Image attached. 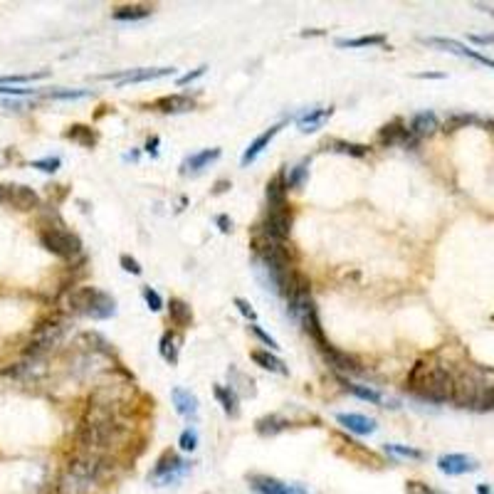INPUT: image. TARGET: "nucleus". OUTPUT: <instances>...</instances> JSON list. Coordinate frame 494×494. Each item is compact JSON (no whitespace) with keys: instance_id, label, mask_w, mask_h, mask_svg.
Listing matches in <instances>:
<instances>
[{"instance_id":"nucleus-2","label":"nucleus","mask_w":494,"mask_h":494,"mask_svg":"<svg viewBox=\"0 0 494 494\" xmlns=\"http://www.w3.org/2000/svg\"><path fill=\"white\" fill-rule=\"evenodd\" d=\"M67 312L87 319H109L116 314V302L111 294L96 287H72L65 302Z\"/></svg>"},{"instance_id":"nucleus-33","label":"nucleus","mask_w":494,"mask_h":494,"mask_svg":"<svg viewBox=\"0 0 494 494\" xmlns=\"http://www.w3.org/2000/svg\"><path fill=\"white\" fill-rule=\"evenodd\" d=\"M346 391H348V393H353V395H356V398L366 400V403H374V405L384 403V395H381V391H376V388H368V386L346 384Z\"/></svg>"},{"instance_id":"nucleus-48","label":"nucleus","mask_w":494,"mask_h":494,"mask_svg":"<svg viewBox=\"0 0 494 494\" xmlns=\"http://www.w3.org/2000/svg\"><path fill=\"white\" fill-rule=\"evenodd\" d=\"M215 222H217V225H220V230H222V232H230V230H232V220H230V217H227V215H217V217H215Z\"/></svg>"},{"instance_id":"nucleus-13","label":"nucleus","mask_w":494,"mask_h":494,"mask_svg":"<svg viewBox=\"0 0 494 494\" xmlns=\"http://www.w3.org/2000/svg\"><path fill=\"white\" fill-rule=\"evenodd\" d=\"M336 423L343 425L348 433H356V435H371L379 428L374 418H368V415H361V413H338Z\"/></svg>"},{"instance_id":"nucleus-32","label":"nucleus","mask_w":494,"mask_h":494,"mask_svg":"<svg viewBox=\"0 0 494 494\" xmlns=\"http://www.w3.org/2000/svg\"><path fill=\"white\" fill-rule=\"evenodd\" d=\"M386 42V35H361V37H348V40H336L338 47H379Z\"/></svg>"},{"instance_id":"nucleus-9","label":"nucleus","mask_w":494,"mask_h":494,"mask_svg":"<svg viewBox=\"0 0 494 494\" xmlns=\"http://www.w3.org/2000/svg\"><path fill=\"white\" fill-rule=\"evenodd\" d=\"M379 144L384 146H405V148H415L420 144V139H415L410 134L408 127H403L400 121H391L379 132Z\"/></svg>"},{"instance_id":"nucleus-8","label":"nucleus","mask_w":494,"mask_h":494,"mask_svg":"<svg viewBox=\"0 0 494 494\" xmlns=\"http://www.w3.org/2000/svg\"><path fill=\"white\" fill-rule=\"evenodd\" d=\"M173 67H144V70H129V72H111V75H101V80H116V87H129V84H139V82H151V80H161V77H171Z\"/></svg>"},{"instance_id":"nucleus-31","label":"nucleus","mask_w":494,"mask_h":494,"mask_svg":"<svg viewBox=\"0 0 494 494\" xmlns=\"http://www.w3.org/2000/svg\"><path fill=\"white\" fill-rule=\"evenodd\" d=\"M65 137L84 148H91L96 144V134L91 132V127H84V124H75V127H70V132H67Z\"/></svg>"},{"instance_id":"nucleus-47","label":"nucleus","mask_w":494,"mask_h":494,"mask_svg":"<svg viewBox=\"0 0 494 494\" xmlns=\"http://www.w3.org/2000/svg\"><path fill=\"white\" fill-rule=\"evenodd\" d=\"M205 70H208V67H205V65H201V67H198V70H193V72H188V75H183L181 80H178V84H181V87L191 84V82H196L198 77H203V75H205Z\"/></svg>"},{"instance_id":"nucleus-1","label":"nucleus","mask_w":494,"mask_h":494,"mask_svg":"<svg viewBox=\"0 0 494 494\" xmlns=\"http://www.w3.org/2000/svg\"><path fill=\"white\" fill-rule=\"evenodd\" d=\"M457 379L440 363L418 361L408 374V391L430 403H450L455 398Z\"/></svg>"},{"instance_id":"nucleus-12","label":"nucleus","mask_w":494,"mask_h":494,"mask_svg":"<svg viewBox=\"0 0 494 494\" xmlns=\"http://www.w3.org/2000/svg\"><path fill=\"white\" fill-rule=\"evenodd\" d=\"M297 322L302 324V329L309 334V338H312L314 343H317L319 348L327 346V336H324V329H322V322H319V312H317V304H309L307 309H302L297 317Z\"/></svg>"},{"instance_id":"nucleus-53","label":"nucleus","mask_w":494,"mask_h":494,"mask_svg":"<svg viewBox=\"0 0 494 494\" xmlns=\"http://www.w3.org/2000/svg\"><path fill=\"white\" fill-rule=\"evenodd\" d=\"M227 186H230V183H227V181H217V183H215V193H222Z\"/></svg>"},{"instance_id":"nucleus-6","label":"nucleus","mask_w":494,"mask_h":494,"mask_svg":"<svg viewBox=\"0 0 494 494\" xmlns=\"http://www.w3.org/2000/svg\"><path fill=\"white\" fill-rule=\"evenodd\" d=\"M292 208L289 205H267V213H265V222H262V232L279 242H287L289 235H292Z\"/></svg>"},{"instance_id":"nucleus-46","label":"nucleus","mask_w":494,"mask_h":494,"mask_svg":"<svg viewBox=\"0 0 494 494\" xmlns=\"http://www.w3.org/2000/svg\"><path fill=\"white\" fill-rule=\"evenodd\" d=\"M250 331H253V334H255V336H258V338H260V341H262V343H267V346H270V348H279V343H277V341H274V338H272V336H270V334H267V331H265V329H262V327H258V324H250Z\"/></svg>"},{"instance_id":"nucleus-19","label":"nucleus","mask_w":494,"mask_h":494,"mask_svg":"<svg viewBox=\"0 0 494 494\" xmlns=\"http://www.w3.org/2000/svg\"><path fill=\"white\" fill-rule=\"evenodd\" d=\"M173 405L176 410L188 420H196L198 418V398L191 393L188 388H173Z\"/></svg>"},{"instance_id":"nucleus-41","label":"nucleus","mask_w":494,"mask_h":494,"mask_svg":"<svg viewBox=\"0 0 494 494\" xmlns=\"http://www.w3.org/2000/svg\"><path fill=\"white\" fill-rule=\"evenodd\" d=\"M60 158L57 156H47V158H40V161H32V168H37V171L42 173H55L57 168H60Z\"/></svg>"},{"instance_id":"nucleus-20","label":"nucleus","mask_w":494,"mask_h":494,"mask_svg":"<svg viewBox=\"0 0 494 494\" xmlns=\"http://www.w3.org/2000/svg\"><path fill=\"white\" fill-rule=\"evenodd\" d=\"M289 425H292V423H289L287 418L272 413V415H262V418L255 423V430H258V435H262V438H274V435L284 433Z\"/></svg>"},{"instance_id":"nucleus-26","label":"nucleus","mask_w":494,"mask_h":494,"mask_svg":"<svg viewBox=\"0 0 494 494\" xmlns=\"http://www.w3.org/2000/svg\"><path fill=\"white\" fill-rule=\"evenodd\" d=\"M327 151L334 153H343V156H353V158H363L368 153L366 144H353V141H343V139H331V141L324 144Z\"/></svg>"},{"instance_id":"nucleus-24","label":"nucleus","mask_w":494,"mask_h":494,"mask_svg":"<svg viewBox=\"0 0 494 494\" xmlns=\"http://www.w3.org/2000/svg\"><path fill=\"white\" fill-rule=\"evenodd\" d=\"M410 134H413L415 139H423V137H430V134L438 129V116L433 114V111H420V114H415L413 119H410Z\"/></svg>"},{"instance_id":"nucleus-29","label":"nucleus","mask_w":494,"mask_h":494,"mask_svg":"<svg viewBox=\"0 0 494 494\" xmlns=\"http://www.w3.org/2000/svg\"><path fill=\"white\" fill-rule=\"evenodd\" d=\"M151 15V8L148 6H121L114 11V20L119 23H134V20H144V18Z\"/></svg>"},{"instance_id":"nucleus-52","label":"nucleus","mask_w":494,"mask_h":494,"mask_svg":"<svg viewBox=\"0 0 494 494\" xmlns=\"http://www.w3.org/2000/svg\"><path fill=\"white\" fill-rule=\"evenodd\" d=\"M0 203H8V186H0Z\"/></svg>"},{"instance_id":"nucleus-7","label":"nucleus","mask_w":494,"mask_h":494,"mask_svg":"<svg viewBox=\"0 0 494 494\" xmlns=\"http://www.w3.org/2000/svg\"><path fill=\"white\" fill-rule=\"evenodd\" d=\"M247 482H250L255 494H309L302 484L282 482V479L270 477V474H250Z\"/></svg>"},{"instance_id":"nucleus-18","label":"nucleus","mask_w":494,"mask_h":494,"mask_svg":"<svg viewBox=\"0 0 494 494\" xmlns=\"http://www.w3.org/2000/svg\"><path fill=\"white\" fill-rule=\"evenodd\" d=\"M168 319H171L173 327L178 329H188L193 324V309L188 302L178 297H171L168 299Z\"/></svg>"},{"instance_id":"nucleus-5","label":"nucleus","mask_w":494,"mask_h":494,"mask_svg":"<svg viewBox=\"0 0 494 494\" xmlns=\"http://www.w3.org/2000/svg\"><path fill=\"white\" fill-rule=\"evenodd\" d=\"M188 472H191V464L178 457L176 452L166 450V452L156 460V467L148 472V482H153L156 487H166V484H176L178 479H183Z\"/></svg>"},{"instance_id":"nucleus-38","label":"nucleus","mask_w":494,"mask_h":494,"mask_svg":"<svg viewBox=\"0 0 494 494\" xmlns=\"http://www.w3.org/2000/svg\"><path fill=\"white\" fill-rule=\"evenodd\" d=\"M89 94H91L89 89H52L45 96L47 99H84Z\"/></svg>"},{"instance_id":"nucleus-34","label":"nucleus","mask_w":494,"mask_h":494,"mask_svg":"<svg viewBox=\"0 0 494 494\" xmlns=\"http://www.w3.org/2000/svg\"><path fill=\"white\" fill-rule=\"evenodd\" d=\"M309 163L307 161H302V163H297V166H292L289 168V176H287V188H294V191H299V188L304 186V181H307V176H309Z\"/></svg>"},{"instance_id":"nucleus-28","label":"nucleus","mask_w":494,"mask_h":494,"mask_svg":"<svg viewBox=\"0 0 494 494\" xmlns=\"http://www.w3.org/2000/svg\"><path fill=\"white\" fill-rule=\"evenodd\" d=\"M267 205H289L287 203V183H284V176H274L272 181L267 183Z\"/></svg>"},{"instance_id":"nucleus-15","label":"nucleus","mask_w":494,"mask_h":494,"mask_svg":"<svg viewBox=\"0 0 494 494\" xmlns=\"http://www.w3.org/2000/svg\"><path fill=\"white\" fill-rule=\"evenodd\" d=\"M196 106V101L186 94H168L153 101V109H158L161 114H186Z\"/></svg>"},{"instance_id":"nucleus-23","label":"nucleus","mask_w":494,"mask_h":494,"mask_svg":"<svg viewBox=\"0 0 494 494\" xmlns=\"http://www.w3.org/2000/svg\"><path fill=\"white\" fill-rule=\"evenodd\" d=\"M227 379H230V386H227V388H230L237 398H240V395H255V393H258L255 381L250 379V376L242 374V371H237L235 366L227 368Z\"/></svg>"},{"instance_id":"nucleus-11","label":"nucleus","mask_w":494,"mask_h":494,"mask_svg":"<svg viewBox=\"0 0 494 494\" xmlns=\"http://www.w3.org/2000/svg\"><path fill=\"white\" fill-rule=\"evenodd\" d=\"M319 351L324 353L329 366H331L334 371H338V374H361V363H358L351 353L338 351V348H334L331 343H327V346L319 348Z\"/></svg>"},{"instance_id":"nucleus-3","label":"nucleus","mask_w":494,"mask_h":494,"mask_svg":"<svg viewBox=\"0 0 494 494\" xmlns=\"http://www.w3.org/2000/svg\"><path fill=\"white\" fill-rule=\"evenodd\" d=\"M40 242L47 253L57 255L60 260H77L82 255V240L72 230H67L62 222L45 225L40 230Z\"/></svg>"},{"instance_id":"nucleus-36","label":"nucleus","mask_w":494,"mask_h":494,"mask_svg":"<svg viewBox=\"0 0 494 494\" xmlns=\"http://www.w3.org/2000/svg\"><path fill=\"white\" fill-rule=\"evenodd\" d=\"M386 452H388V455H395V457H408V460H425V452H423V450H415V448H405V445H395V443H388V445H386Z\"/></svg>"},{"instance_id":"nucleus-27","label":"nucleus","mask_w":494,"mask_h":494,"mask_svg":"<svg viewBox=\"0 0 494 494\" xmlns=\"http://www.w3.org/2000/svg\"><path fill=\"white\" fill-rule=\"evenodd\" d=\"M213 393H215L217 403L222 405L225 415H230V418H237V415H240V398H237V395L232 393L227 386H215V388H213Z\"/></svg>"},{"instance_id":"nucleus-16","label":"nucleus","mask_w":494,"mask_h":494,"mask_svg":"<svg viewBox=\"0 0 494 494\" xmlns=\"http://www.w3.org/2000/svg\"><path fill=\"white\" fill-rule=\"evenodd\" d=\"M279 129H282V124H274V127H270L267 132H262L258 139H255L250 146L245 148V153H242V166H250V163H255L258 161V156L265 151V148L270 146V141H272L274 137L279 134Z\"/></svg>"},{"instance_id":"nucleus-37","label":"nucleus","mask_w":494,"mask_h":494,"mask_svg":"<svg viewBox=\"0 0 494 494\" xmlns=\"http://www.w3.org/2000/svg\"><path fill=\"white\" fill-rule=\"evenodd\" d=\"M469 124H479V119L474 114H452L445 121V132H455V129L469 127Z\"/></svg>"},{"instance_id":"nucleus-25","label":"nucleus","mask_w":494,"mask_h":494,"mask_svg":"<svg viewBox=\"0 0 494 494\" xmlns=\"http://www.w3.org/2000/svg\"><path fill=\"white\" fill-rule=\"evenodd\" d=\"M158 353L168 366H176L178 353H181V336L176 331H166L161 336V343H158Z\"/></svg>"},{"instance_id":"nucleus-43","label":"nucleus","mask_w":494,"mask_h":494,"mask_svg":"<svg viewBox=\"0 0 494 494\" xmlns=\"http://www.w3.org/2000/svg\"><path fill=\"white\" fill-rule=\"evenodd\" d=\"M235 307H237V312L242 314L245 319H250L253 324H258V312L253 309V304L247 302V299H242V297H237L235 299Z\"/></svg>"},{"instance_id":"nucleus-4","label":"nucleus","mask_w":494,"mask_h":494,"mask_svg":"<svg viewBox=\"0 0 494 494\" xmlns=\"http://www.w3.org/2000/svg\"><path fill=\"white\" fill-rule=\"evenodd\" d=\"M65 331H67L65 319H60V317H50V319H45V322H40L35 327V331H32L30 343H27V348H25V356L27 358L47 356V353L65 338Z\"/></svg>"},{"instance_id":"nucleus-54","label":"nucleus","mask_w":494,"mask_h":494,"mask_svg":"<svg viewBox=\"0 0 494 494\" xmlns=\"http://www.w3.org/2000/svg\"><path fill=\"white\" fill-rule=\"evenodd\" d=\"M477 494H494V492L487 487V484H479V487H477Z\"/></svg>"},{"instance_id":"nucleus-17","label":"nucleus","mask_w":494,"mask_h":494,"mask_svg":"<svg viewBox=\"0 0 494 494\" xmlns=\"http://www.w3.org/2000/svg\"><path fill=\"white\" fill-rule=\"evenodd\" d=\"M334 114V106H329V109H309L304 116H299L297 119V127L302 134H314L319 132V129L324 127L329 121V116Z\"/></svg>"},{"instance_id":"nucleus-10","label":"nucleus","mask_w":494,"mask_h":494,"mask_svg":"<svg viewBox=\"0 0 494 494\" xmlns=\"http://www.w3.org/2000/svg\"><path fill=\"white\" fill-rule=\"evenodd\" d=\"M438 469L443 474H450V477H457V474H469V472H477L479 469V462L469 455H462V452H450V455H443L438 460Z\"/></svg>"},{"instance_id":"nucleus-45","label":"nucleus","mask_w":494,"mask_h":494,"mask_svg":"<svg viewBox=\"0 0 494 494\" xmlns=\"http://www.w3.org/2000/svg\"><path fill=\"white\" fill-rule=\"evenodd\" d=\"M119 262H121V267L127 270L129 274H141V265H139V260L132 258V255H121Z\"/></svg>"},{"instance_id":"nucleus-40","label":"nucleus","mask_w":494,"mask_h":494,"mask_svg":"<svg viewBox=\"0 0 494 494\" xmlns=\"http://www.w3.org/2000/svg\"><path fill=\"white\" fill-rule=\"evenodd\" d=\"M141 294H144V302L148 304V309H151V312H161V309H163V299H161V294H158L156 289L144 287Z\"/></svg>"},{"instance_id":"nucleus-30","label":"nucleus","mask_w":494,"mask_h":494,"mask_svg":"<svg viewBox=\"0 0 494 494\" xmlns=\"http://www.w3.org/2000/svg\"><path fill=\"white\" fill-rule=\"evenodd\" d=\"M467 408L479 410V413H489V410H494V386H482V388L472 395Z\"/></svg>"},{"instance_id":"nucleus-42","label":"nucleus","mask_w":494,"mask_h":494,"mask_svg":"<svg viewBox=\"0 0 494 494\" xmlns=\"http://www.w3.org/2000/svg\"><path fill=\"white\" fill-rule=\"evenodd\" d=\"M405 494H443V492H438V489H433L425 482H415V479H410V482H405Z\"/></svg>"},{"instance_id":"nucleus-44","label":"nucleus","mask_w":494,"mask_h":494,"mask_svg":"<svg viewBox=\"0 0 494 494\" xmlns=\"http://www.w3.org/2000/svg\"><path fill=\"white\" fill-rule=\"evenodd\" d=\"M462 57H469V60H477L479 65H484V67H492L494 70V60L492 57H487V55H482V52H474V50H467V47L462 45V52H460Z\"/></svg>"},{"instance_id":"nucleus-14","label":"nucleus","mask_w":494,"mask_h":494,"mask_svg":"<svg viewBox=\"0 0 494 494\" xmlns=\"http://www.w3.org/2000/svg\"><path fill=\"white\" fill-rule=\"evenodd\" d=\"M8 205L18 210H35L40 205V196L27 186H8Z\"/></svg>"},{"instance_id":"nucleus-49","label":"nucleus","mask_w":494,"mask_h":494,"mask_svg":"<svg viewBox=\"0 0 494 494\" xmlns=\"http://www.w3.org/2000/svg\"><path fill=\"white\" fill-rule=\"evenodd\" d=\"M469 40L477 42V45H492L494 35H469Z\"/></svg>"},{"instance_id":"nucleus-21","label":"nucleus","mask_w":494,"mask_h":494,"mask_svg":"<svg viewBox=\"0 0 494 494\" xmlns=\"http://www.w3.org/2000/svg\"><path fill=\"white\" fill-rule=\"evenodd\" d=\"M217 158H220V148H203V151L188 156L181 168H183V173H198L205 166H210L213 161H217Z\"/></svg>"},{"instance_id":"nucleus-35","label":"nucleus","mask_w":494,"mask_h":494,"mask_svg":"<svg viewBox=\"0 0 494 494\" xmlns=\"http://www.w3.org/2000/svg\"><path fill=\"white\" fill-rule=\"evenodd\" d=\"M47 75H50L47 70L32 72V75H6V77H0V87H13V84H25V82L45 80Z\"/></svg>"},{"instance_id":"nucleus-50","label":"nucleus","mask_w":494,"mask_h":494,"mask_svg":"<svg viewBox=\"0 0 494 494\" xmlns=\"http://www.w3.org/2000/svg\"><path fill=\"white\" fill-rule=\"evenodd\" d=\"M146 151L151 153V156H158V137H151L146 141Z\"/></svg>"},{"instance_id":"nucleus-39","label":"nucleus","mask_w":494,"mask_h":494,"mask_svg":"<svg viewBox=\"0 0 494 494\" xmlns=\"http://www.w3.org/2000/svg\"><path fill=\"white\" fill-rule=\"evenodd\" d=\"M178 445H181L183 452H193L198 448V430L196 428H186L178 438Z\"/></svg>"},{"instance_id":"nucleus-22","label":"nucleus","mask_w":494,"mask_h":494,"mask_svg":"<svg viewBox=\"0 0 494 494\" xmlns=\"http://www.w3.org/2000/svg\"><path fill=\"white\" fill-rule=\"evenodd\" d=\"M250 358H253V361L258 363L260 368L270 371V374H279V376H287L289 374L282 358L274 356V353H270V351H265V348H255V351L250 353Z\"/></svg>"},{"instance_id":"nucleus-51","label":"nucleus","mask_w":494,"mask_h":494,"mask_svg":"<svg viewBox=\"0 0 494 494\" xmlns=\"http://www.w3.org/2000/svg\"><path fill=\"white\" fill-rule=\"evenodd\" d=\"M420 80H443L445 75H440V72H428V75H418Z\"/></svg>"}]
</instances>
